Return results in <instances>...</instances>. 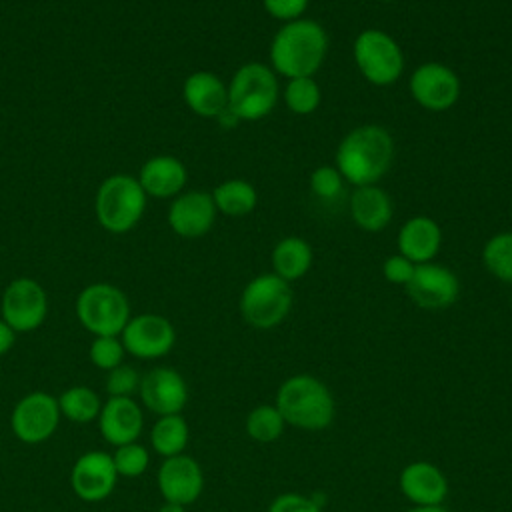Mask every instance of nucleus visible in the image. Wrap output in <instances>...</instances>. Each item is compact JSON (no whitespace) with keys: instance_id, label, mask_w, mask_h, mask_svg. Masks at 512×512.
<instances>
[{"instance_id":"1","label":"nucleus","mask_w":512,"mask_h":512,"mask_svg":"<svg viewBox=\"0 0 512 512\" xmlns=\"http://www.w3.org/2000/svg\"><path fill=\"white\" fill-rule=\"evenodd\" d=\"M394 160V140L384 126L362 124L340 140L334 166L354 188L378 184Z\"/></svg>"},{"instance_id":"2","label":"nucleus","mask_w":512,"mask_h":512,"mask_svg":"<svg viewBox=\"0 0 512 512\" xmlns=\"http://www.w3.org/2000/svg\"><path fill=\"white\" fill-rule=\"evenodd\" d=\"M328 54V34L312 18L284 22L270 40V68L286 80L314 76Z\"/></svg>"},{"instance_id":"3","label":"nucleus","mask_w":512,"mask_h":512,"mask_svg":"<svg viewBox=\"0 0 512 512\" xmlns=\"http://www.w3.org/2000/svg\"><path fill=\"white\" fill-rule=\"evenodd\" d=\"M276 408L288 426L320 432L336 416V402L328 386L312 374H294L286 378L276 392Z\"/></svg>"},{"instance_id":"4","label":"nucleus","mask_w":512,"mask_h":512,"mask_svg":"<svg viewBox=\"0 0 512 512\" xmlns=\"http://www.w3.org/2000/svg\"><path fill=\"white\" fill-rule=\"evenodd\" d=\"M280 98L276 72L262 62L242 64L228 82V110L242 122L268 116Z\"/></svg>"},{"instance_id":"5","label":"nucleus","mask_w":512,"mask_h":512,"mask_svg":"<svg viewBox=\"0 0 512 512\" xmlns=\"http://www.w3.org/2000/svg\"><path fill=\"white\" fill-rule=\"evenodd\" d=\"M292 302L294 292L290 282L274 272H264L246 282L238 308L248 326L270 330L286 320L292 310Z\"/></svg>"},{"instance_id":"6","label":"nucleus","mask_w":512,"mask_h":512,"mask_svg":"<svg viewBox=\"0 0 512 512\" xmlns=\"http://www.w3.org/2000/svg\"><path fill=\"white\" fill-rule=\"evenodd\" d=\"M96 218L100 226L112 234L132 230L146 210V192L138 178L128 174L108 176L96 192Z\"/></svg>"},{"instance_id":"7","label":"nucleus","mask_w":512,"mask_h":512,"mask_svg":"<svg viewBox=\"0 0 512 512\" xmlns=\"http://www.w3.org/2000/svg\"><path fill=\"white\" fill-rule=\"evenodd\" d=\"M76 318L94 336H120L132 318L128 296L108 282L90 284L76 298Z\"/></svg>"},{"instance_id":"8","label":"nucleus","mask_w":512,"mask_h":512,"mask_svg":"<svg viewBox=\"0 0 512 512\" xmlns=\"http://www.w3.org/2000/svg\"><path fill=\"white\" fill-rule=\"evenodd\" d=\"M352 58L360 76L374 86H390L404 72V52L384 30L366 28L352 44Z\"/></svg>"},{"instance_id":"9","label":"nucleus","mask_w":512,"mask_h":512,"mask_svg":"<svg viewBox=\"0 0 512 512\" xmlns=\"http://www.w3.org/2000/svg\"><path fill=\"white\" fill-rule=\"evenodd\" d=\"M60 418L62 414L58 408V398L44 390H34L24 394L14 404L10 414V430L24 444H42L54 436Z\"/></svg>"},{"instance_id":"10","label":"nucleus","mask_w":512,"mask_h":512,"mask_svg":"<svg viewBox=\"0 0 512 512\" xmlns=\"http://www.w3.org/2000/svg\"><path fill=\"white\" fill-rule=\"evenodd\" d=\"M2 320L16 332H32L40 328L48 316L46 290L32 278L12 280L0 302Z\"/></svg>"},{"instance_id":"11","label":"nucleus","mask_w":512,"mask_h":512,"mask_svg":"<svg viewBox=\"0 0 512 512\" xmlns=\"http://www.w3.org/2000/svg\"><path fill=\"white\" fill-rule=\"evenodd\" d=\"M410 96L418 106L430 112L450 110L460 98L458 74L442 62H424L416 66L408 80Z\"/></svg>"},{"instance_id":"12","label":"nucleus","mask_w":512,"mask_h":512,"mask_svg":"<svg viewBox=\"0 0 512 512\" xmlns=\"http://www.w3.org/2000/svg\"><path fill=\"white\" fill-rule=\"evenodd\" d=\"M126 352L140 360H158L176 344V328L160 314H138L120 332Z\"/></svg>"},{"instance_id":"13","label":"nucleus","mask_w":512,"mask_h":512,"mask_svg":"<svg viewBox=\"0 0 512 512\" xmlns=\"http://www.w3.org/2000/svg\"><path fill=\"white\" fill-rule=\"evenodd\" d=\"M404 288L408 298L424 310L450 308L460 296L458 276L436 262L416 264L414 274Z\"/></svg>"},{"instance_id":"14","label":"nucleus","mask_w":512,"mask_h":512,"mask_svg":"<svg viewBox=\"0 0 512 512\" xmlns=\"http://www.w3.org/2000/svg\"><path fill=\"white\" fill-rule=\"evenodd\" d=\"M118 472L112 462V454L104 450H90L76 458L70 470L72 492L82 502H102L112 496L118 484Z\"/></svg>"},{"instance_id":"15","label":"nucleus","mask_w":512,"mask_h":512,"mask_svg":"<svg viewBox=\"0 0 512 512\" xmlns=\"http://www.w3.org/2000/svg\"><path fill=\"white\" fill-rule=\"evenodd\" d=\"M138 396L142 408L156 416L180 414L188 404V384L176 368L158 366L140 378Z\"/></svg>"},{"instance_id":"16","label":"nucleus","mask_w":512,"mask_h":512,"mask_svg":"<svg viewBox=\"0 0 512 512\" xmlns=\"http://www.w3.org/2000/svg\"><path fill=\"white\" fill-rule=\"evenodd\" d=\"M156 484L166 502L188 506L202 496L204 472L198 460L184 452L164 458L156 474Z\"/></svg>"},{"instance_id":"17","label":"nucleus","mask_w":512,"mask_h":512,"mask_svg":"<svg viewBox=\"0 0 512 512\" xmlns=\"http://www.w3.org/2000/svg\"><path fill=\"white\" fill-rule=\"evenodd\" d=\"M216 214L210 192L190 190L174 196L168 208V224L182 238H200L212 230Z\"/></svg>"},{"instance_id":"18","label":"nucleus","mask_w":512,"mask_h":512,"mask_svg":"<svg viewBox=\"0 0 512 512\" xmlns=\"http://www.w3.org/2000/svg\"><path fill=\"white\" fill-rule=\"evenodd\" d=\"M98 428L110 446L136 442L144 432V410L134 398H106L98 414Z\"/></svg>"},{"instance_id":"19","label":"nucleus","mask_w":512,"mask_h":512,"mask_svg":"<svg viewBox=\"0 0 512 512\" xmlns=\"http://www.w3.org/2000/svg\"><path fill=\"white\" fill-rule=\"evenodd\" d=\"M400 492L414 506H442L448 496V480L444 472L426 460L406 464L398 476Z\"/></svg>"},{"instance_id":"20","label":"nucleus","mask_w":512,"mask_h":512,"mask_svg":"<svg viewBox=\"0 0 512 512\" xmlns=\"http://www.w3.org/2000/svg\"><path fill=\"white\" fill-rule=\"evenodd\" d=\"M396 246L398 254L406 256L414 264L432 262L442 246V228L430 216H410L398 230Z\"/></svg>"},{"instance_id":"21","label":"nucleus","mask_w":512,"mask_h":512,"mask_svg":"<svg viewBox=\"0 0 512 512\" xmlns=\"http://www.w3.org/2000/svg\"><path fill=\"white\" fill-rule=\"evenodd\" d=\"M186 106L202 118H218L228 108V86L208 70L192 72L182 86Z\"/></svg>"},{"instance_id":"22","label":"nucleus","mask_w":512,"mask_h":512,"mask_svg":"<svg viewBox=\"0 0 512 512\" xmlns=\"http://www.w3.org/2000/svg\"><path fill=\"white\" fill-rule=\"evenodd\" d=\"M188 180L186 166L168 154L148 158L138 174V182L146 196L154 198H174L182 192Z\"/></svg>"},{"instance_id":"23","label":"nucleus","mask_w":512,"mask_h":512,"mask_svg":"<svg viewBox=\"0 0 512 512\" xmlns=\"http://www.w3.org/2000/svg\"><path fill=\"white\" fill-rule=\"evenodd\" d=\"M392 198L376 184L354 188L350 196V216L364 232H380L392 220Z\"/></svg>"},{"instance_id":"24","label":"nucleus","mask_w":512,"mask_h":512,"mask_svg":"<svg viewBox=\"0 0 512 512\" xmlns=\"http://www.w3.org/2000/svg\"><path fill=\"white\" fill-rule=\"evenodd\" d=\"M270 262H272V272L276 276L284 278L286 282H294L308 274L314 262V252L304 238L286 236L280 242H276V246L272 248Z\"/></svg>"},{"instance_id":"25","label":"nucleus","mask_w":512,"mask_h":512,"mask_svg":"<svg viewBox=\"0 0 512 512\" xmlns=\"http://www.w3.org/2000/svg\"><path fill=\"white\" fill-rule=\"evenodd\" d=\"M210 194L216 210L230 218L248 216L258 204V192L254 184L244 178H228L220 182Z\"/></svg>"},{"instance_id":"26","label":"nucleus","mask_w":512,"mask_h":512,"mask_svg":"<svg viewBox=\"0 0 512 512\" xmlns=\"http://www.w3.org/2000/svg\"><path fill=\"white\" fill-rule=\"evenodd\" d=\"M188 442L190 426L182 414L158 416L150 428V448L162 458L184 454Z\"/></svg>"},{"instance_id":"27","label":"nucleus","mask_w":512,"mask_h":512,"mask_svg":"<svg viewBox=\"0 0 512 512\" xmlns=\"http://www.w3.org/2000/svg\"><path fill=\"white\" fill-rule=\"evenodd\" d=\"M56 398L62 418L74 424H90L98 420V414L102 410V398L98 396V392L84 384L70 386Z\"/></svg>"},{"instance_id":"28","label":"nucleus","mask_w":512,"mask_h":512,"mask_svg":"<svg viewBox=\"0 0 512 512\" xmlns=\"http://www.w3.org/2000/svg\"><path fill=\"white\" fill-rule=\"evenodd\" d=\"M282 100L292 114L308 116L320 106L322 90H320V84L314 80V76L290 78L282 88Z\"/></svg>"},{"instance_id":"29","label":"nucleus","mask_w":512,"mask_h":512,"mask_svg":"<svg viewBox=\"0 0 512 512\" xmlns=\"http://www.w3.org/2000/svg\"><path fill=\"white\" fill-rule=\"evenodd\" d=\"M286 426L288 424L276 404H260L246 416V434L260 444L276 442L284 434Z\"/></svg>"},{"instance_id":"30","label":"nucleus","mask_w":512,"mask_h":512,"mask_svg":"<svg viewBox=\"0 0 512 512\" xmlns=\"http://www.w3.org/2000/svg\"><path fill=\"white\" fill-rule=\"evenodd\" d=\"M482 264L494 278L512 284V230L498 232L486 240Z\"/></svg>"},{"instance_id":"31","label":"nucleus","mask_w":512,"mask_h":512,"mask_svg":"<svg viewBox=\"0 0 512 512\" xmlns=\"http://www.w3.org/2000/svg\"><path fill=\"white\" fill-rule=\"evenodd\" d=\"M112 462H114V468H116L118 476L136 478V476H140L148 470L150 452H148L146 446L138 444V440L128 442V444H122V446L114 448Z\"/></svg>"},{"instance_id":"32","label":"nucleus","mask_w":512,"mask_h":512,"mask_svg":"<svg viewBox=\"0 0 512 512\" xmlns=\"http://www.w3.org/2000/svg\"><path fill=\"white\" fill-rule=\"evenodd\" d=\"M124 356H126V348L120 336H94L88 348L90 362L104 372L124 364Z\"/></svg>"},{"instance_id":"33","label":"nucleus","mask_w":512,"mask_h":512,"mask_svg":"<svg viewBox=\"0 0 512 512\" xmlns=\"http://www.w3.org/2000/svg\"><path fill=\"white\" fill-rule=\"evenodd\" d=\"M344 182L346 180L342 178L338 168L330 164H322L314 168L310 174V190L316 198L324 202H332L340 198V194L344 192Z\"/></svg>"},{"instance_id":"34","label":"nucleus","mask_w":512,"mask_h":512,"mask_svg":"<svg viewBox=\"0 0 512 512\" xmlns=\"http://www.w3.org/2000/svg\"><path fill=\"white\" fill-rule=\"evenodd\" d=\"M140 374L130 364H120L106 372L104 388L110 398H132L140 388Z\"/></svg>"},{"instance_id":"35","label":"nucleus","mask_w":512,"mask_h":512,"mask_svg":"<svg viewBox=\"0 0 512 512\" xmlns=\"http://www.w3.org/2000/svg\"><path fill=\"white\" fill-rule=\"evenodd\" d=\"M268 512H322V506H318L310 496L298 492H284L270 502Z\"/></svg>"},{"instance_id":"36","label":"nucleus","mask_w":512,"mask_h":512,"mask_svg":"<svg viewBox=\"0 0 512 512\" xmlns=\"http://www.w3.org/2000/svg\"><path fill=\"white\" fill-rule=\"evenodd\" d=\"M416 264L410 262L406 256L402 254H392L382 262V276L390 282V284H398V286H406L414 274Z\"/></svg>"},{"instance_id":"37","label":"nucleus","mask_w":512,"mask_h":512,"mask_svg":"<svg viewBox=\"0 0 512 512\" xmlns=\"http://www.w3.org/2000/svg\"><path fill=\"white\" fill-rule=\"evenodd\" d=\"M262 6L274 20L284 24L302 18L308 8V0H262Z\"/></svg>"},{"instance_id":"38","label":"nucleus","mask_w":512,"mask_h":512,"mask_svg":"<svg viewBox=\"0 0 512 512\" xmlns=\"http://www.w3.org/2000/svg\"><path fill=\"white\" fill-rule=\"evenodd\" d=\"M16 342V332L0 318V356L8 354Z\"/></svg>"},{"instance_id":"39","label":"nucleus","mask_w":512,"mask_h":512,"mask_svg":"<svg viewBox=\"0 0 512 512\" xmlns=\"http://www.w3.org/2000/svg\"><path fill=\"white\" fill-rule=\"evenodd\" d=\"M158 512H186V506L176 504V502H166V500H164V504L158 508Z\"/></svg>"},{"instance_id":"40","label":"nucleus","mask_w":512,"mask_h":512,"mask_svg":"<svg viewBox=\"0 0 512 512\" xmlns=\"http://www.w3.org/2000/svg\"><path fill=\"white\" fill-rule=\"evenodd\" d=\"M406 512H448L444 506H414Z\"/></svg>"},{"instance_id":"41","label":"nucleus","mask_w":512,"mask_h":512,"mask_svg":"<svg viewBox=\"0 0 512 512\" xmlns=\"http://www.w3.org/2000/svg\"><path fill=\"white\" fill-rule=\"evenodd\" d=\"M378 2H394V0H378Z\"/></svg>"}]
</instances>
